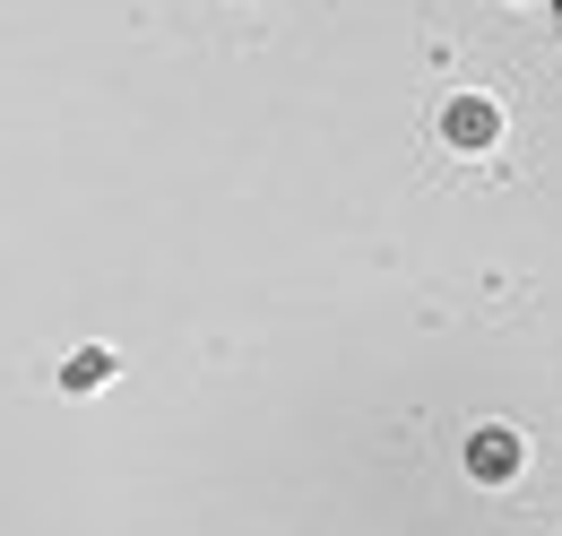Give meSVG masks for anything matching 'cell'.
<instances>
[{
  "label": "cell",
  "instance_id": "cell-1",
  "mask_svg": "<svg viewBox=\"0 0 562 536\" xmlns=\"http://www.w3.org/2000/svg\"><path fill=\"white\" fill-rule=\"evenodd\" d=\"M441 131H450V147H459V156H485L493 138H502V113H493L485 96H459V104L441 113Z\"/></svg>",
  "mask_w": 562,
  "mask_h": 536
},
{
  "label": "cell",
  "instance_id": "cell-2",
  "mask_svg": "<svg viewBox=\"0 0 562 536\" xmlns=\"http://www.w3.org/2000/svg\"><path fill=\"white\" fill-rule=\"evenodd\" d=\"M468 468H476V476H510V468H519V442L493 424V433H476V442H468Z\"/></svg>",
  "mask_w": 562,
  "mask_h": 536
},
{
  "label": "cell",
  "instance_id": "cell-3",
  "mask_svg": "<svg viewBox=\"0 0 562 536\" xmlns=\"http://www.w3.org/2000/svg\"><path fill=\"white\" fill-rule=\"evenodd\" d=\"M104 372H113V355H104V346H87V355H78L70 372H61V381H78V390H95V381H104Z\"/></svg>",
  "mask_w": 562,
  "mask_h": 536
}]
</instances>
